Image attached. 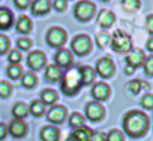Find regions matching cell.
<instances>
[{
  "instance_id": "cell-1",
  "label": "cell",
  "mask_w": 153,
  "mask_h": 141,
  "mask_svg": "<svg viewBox=\"0 0 153 141\" xmlns=\"http://www.w3.org/2000/svg\"><path fill=\"white\" fill-rule=\"evenodd\" d=\"M149 126V117L138 110H132L129 113H126V116L123 117V129L129 137L138 138L141 135L146 134Z\"/></svg>"
},
{
  "instance_id": "cell-2",
  "label": "cell",
  "mask_w": 153,
  "mask_h": 141,
  "mask_svg": "<svg viewBox=\"0 0 153 141\" xmlns=\"http://www.w3.org/2000/svg\"><path fill=\"white\" fill-rule=\"evenodd\" d=\"M82 86V82H80V74H79V68H70L64 77H62V82H61V89L65 95H74L79 92Z\"/></svg>"
},
{
  "instance_id": "cell-3",
  "label": "cell",
  "mask_w": 153,
  "mask_h": 141,
  "mask_svg": "<svg viewBox=\"0 0 153 141\" xmlns=\"http://www.w3.org/2000/svg\"><path fill=\"white\" fill-rule=\"evenodd\" d=\"M111 47H113V50L120 52V53L128 52L131 49V37L126 33H123L122 30H116L111 37Z\"/></svg>"
},
{
  "instance_id": "cell-4",
  "label": "cell",
  "mask_w": 153,
  "mask_h": 141,
  "mask_svg": "<svg viewBox=\"0 0 153 141\" xmlns=\"http://www.w3.org/2000/svg\"><path fill=\"white\" fill-rule=\"evenodd\" d=\"M94 13H95V4L88 0H82L74 6V16L79 21H88L92 18Z\"/></svg>"
},
{
  "instance_id": "cell-5",
  "label": "cell",
  "mask_w": 153,
  "mask_h": 141,
  "mask_svg": "<svg viewBox=\"0 0 153 141\" xmlns=\"http://www.w3.org/2000/svg\"><path fill=\"white\" fill-rule=\"evenodd\" d=\"M71 49L77 55H85L91 50V39L86 34H79L73 39L71 42Z\"/></svg>"
},
{
  "instance_id": "cell-6",
  "label": "cell",
  "mask_w": 153,
  "mask_h": 141,
  "mask_svg": "<svg viewBox=\"0 0 153 141\" xmlns=\"http://www.w3.org/2000/svg\"><path fill=\"white\" fill-rule=\"evenodd\" d=\"M65 39H67V34L59 27H52L51 30L48 31V34H46V42L53 47L62 46V43L65 42Z\"/></svg>"
},
{
  "instance_id": "cell-7",
  "label": "cell",
  "mask_w": 153,
  "mask_h": 141,
  "mask_svg": "<svg viewBox=\"0 0 153 141\" xmlns=\"http://www.w3.org/2000/svg\"><path fill=\"white\" fill-rule=\"evenodd\" d=\"M95 70H97V73L101 76V77H110L111 74H113V71H114V64H113V61L110 59V58H101L98 62H97V65H95Z\"/></svg>"
},
{
  "instance_id": "cell-8",
  "label": "cell",
  "mask_w": 153,
  "mask_h": 141,
  "mask_svg": "<svg viewBox=\"0 0 153 141\" xmlns=\"http://www.w3.org/2000/svg\"><path fill=\"white\" fill-rule=\"evenodd\" d=\"M45 62H46V56H45V53L40 52V50L31 52V53L28 55V58H27V64H28V67L33 68V70H40V68L45 65Z\"/></svg>"
},
{
  "instance_id": "cell-9",
  "label": "cell",
  "mask_w": 153,
  "mask_h": 141,
  "mask_svg": "<svg viewBox=\"0 0 153 141\" xmlns=\"http://www.w3.org/2000/svg\"><path fill=\"white\" fill-rule=\"evenodd\" d=\"M85 113H86V116H88L89 120H100L102 116H104V107H102L100 102L94 101V102H89L85 107Z\"/></svg>"
},
{
  "instance_id": "cell-10",
  "label": "cell",
  "mask_w": 153,
  "mask_h": 141,
  "mask_svg": "<svg viewBox=\"0 0 153 141\" xmlns=\"http://www.w3.org/2000/svg\"><path fill=\"white\" fill-rule=\"evenodd\" d=\"M7 132H9L12 137H15V138H21V137H24L25 132H27V125H25L22 120H19V119H13V120L9 123V126H7Z\"/></svg>"
},
{
  "instance_id": "cell-11",
  "label": "cell",
  "mask_w": 153,
  "mask_h": 141,
  "mask_svg": "<svg viewBox=\"0 0 153 141\" xmlns=\"http://www.w3.org/2000/svg\"><path fill=\"white\" fill-rule=\"evenodd\" d=\"M91 94H92L95 101H104V99H107L108 95H110V88H108L107 83L98 82V83H95V85L92 86Z\"/></svg>"
},
{
  "instance_id": "cell-12",
  "label": "cell",
  "mask_w": 153,
  "mask_h": 141,
  "mask_svg": "<svg viewBox=\"0 0 153 141\" xmlns=\"http://www.w3.org/2000/svg\"><path fill=\"white\" fill-rule=\"evenodd\" d=\"M65 116H67V110L62 105H55V107H52L51 110L48 111V120L52 122V123H61V122H64Z\"/></svg>"
},
{
  "instance_id": "cell-13",
  "label": "cell",
  "mask_w": 153,
  "mask_h": 141,
  "mask_svg": "<svg viewBox=\"0 0 153 141\" xmlns=\"http://www.w3.org/2000/svg\"><path fill=\"white\" fill-rule=\"evenodd\" d=\"M125 59H126V64H128V65H131L132 68H135V67L141 65L146 58H144V52H143V50L134 49V50H131V52L126 55Z\"/></svg>"
},
{
  "instance_id": "cell-14",
  "label": "cell",
  "mask_w": 153,
  "mask_h": 141,
  "mask_svg": "<svg viewBox=\"0 0 153 141\" xmlns=\"http://www.w3.org/2000/svg\"><path fill=\"white\" fill-rule=\"evenodd\" d=\"M55 62L56 65L61 68V67H68L71 64V52L68 49H58V52L55 53Z\"/></svg>"
},
{
  "instance_id": "cell-15",
  "label": "cell",
  "mask_w": 153,
  "mask_h": 141,
  "mask_svg": "<svg viewBox=\"0 0 153 141\" xmlns=\"http://www.w3.org/2000/svg\"><path fill=\"white\" fill-rule=\"evenodd\" d=\"M49 9H51L49 0H34V1L31 3V13H33V15L48 13Z\"/></svg>"
},
{
  "instance_id": "cell-16",
  "label": "cell",
  "mask_w": 153,
  "mask_h": 141,
  "mask_svg": "<svg viewBox=\"0 0 153 141\" xmlns=\"http://www.w3.org/2000/svg\"><path fill=\"white\" fill-rule=\"evenodd\" d=\"M79 74H80V82H82V85H91V83L94 82V79H95V71H94L91 67H88V65L80 67V68H79Z\"/></svg>"
},
{
  "instance_id": "cell-17",
  "label": "cell",
  "mask_w": 153,
  "mask_h": 141,
  "mask_svg": "<svg viewBox=\"0 0 153 141\" xmlns=\"http://www.w3.org/2000/svg\"><path fill=\"white\" fill-rule=\"evenodd\" d=\"M114 22V13L111 10H101L98 13V25L102 28H108L111 27Z\"/></svg>"
},
{
  "instance_id": "cell-18",
  "label": "cell",
  "mask_w": 153,
  "mask_h": 141,
  "mask_svg": "<svg viewBox=\"0 0 153 141\" xmlns=\"http://www.w3.org/2000/svg\"><path fill=\"white\" fill-rule=\"evenodd\" d=\"M59 131L55 126H45L40 131V140L42 141H58Z\"/></svg>"
},
{
  "instance_id": "cell-19",
  "label": "cell",
  "mask_w": 153,
  "mask_h": 141,
  "mask_svg": "<svg viewBox=\"0 0 153 141\" xmlns=\"http://www.w3.org/2000/svg\"><path fill=\"white\" fill-rule=\"evenodd\" d=\"M13 22L12 12L6 7H0V30H7Z\"/></svg>"
},
{
  "instance_id": "cell-20",
  "label": "cell",
  "mask_w": 153,
  "mask_h": 141,
  "mask_svg": "<svg viewBox=\"0 0 153 141\" xmlns=\"http://www.w3.org/2000/svg\"><path fill=\"white\" fill-rule=\"evenodd\" d=\"M61 76H62V73H61V68H59L58 65L51 64V65H48V67H46L45 77H46V80H48V82H56V80H59V79H61Z\"/></svg>"
},
{
  "instance_id": "cell-21",
  "label": "cell",
  "mask_w": 153,
  "mask_h": 141,
  "mask_svg": "<svg viewBox=\"0 0 153 141\" xmlns=\"http://www.w3.org/2000/svg\"><path fill=\"white\" fill-rule=\"evenodd\" d=\"M31 19L28 16H19V19L16 21V31L18 33H22V34H27L31 31Z\"/></svg>"
},
{
  "instance_id": "cell-22",
  "label": "cell",
  "mask_w": 153,
  "mask_h": 141,
  "mask_svg": "<svg viewBox=\"0 0 153 141\" xmlns=\"http://www.w3.org/2000/svg\"><path fill=\"white\" fill-rule=\"evenodd\" d=\"M74 141H89V137H91V131L85 126L82 128H77L73 131V134L70 135Z\"/></svg>"
},
{
  "instance_id": "cell-23",
  "label": "cell",
  "mask_w": 153,
  "mask_h": 141,
  "mask_svg": "<svg viewBox=\"0 0 153 141\" xmlns=\"http://www.w3.org/2000/svg\"><path fill=\"white\" fill-rule=\"evenodd\" d=\"M12 114L15 116V119L22 120V119L28 114V107H27L24 102H18V104L13 105V108H12Z\"/></svg>"
},
{
  "instance_id": "cell-24",
  "label": "cell",
  "mask_w": 153,
  "mask_h": 141,
  "mask_svg": "<svg viewBox=\"0 0 153 141\" xmlns=\"http://www.w3.org/2000/svg\"><path fill=\"white\" fill-rule=\"evenodd\" d=\"M21 83H22L24 88H33V86H36V83H37V77H36V74H33L31 71L24 73L22 77H21Z\"/></svg>"
},
{
  "instance_id": "cell-25",
  "label": "cell",
  "mask_w": 153,
  "mask_h": 141,
  "mask_svg": "<svg viewBox=\"0 0 153 141\" xmlns=\"http://www.w3.org/2000/svg\"><path fill=\"white\" fill-rule=\"evenodd\" d=\"M40 98H42L43 105H45V104H53V102L56 101V98H58V94H56L53 89H45V91H42Z\"/></svg>"
},
{
  "instance_id": "cell-26",
  "label": "cell",
  "mask_w": 153,
  "mask_h": 141,
  "mask_svg": "<svg viewBox=\"0 0 153 141\" xmlns=\"http://www.w3.org/2000/svg\"><path fill=\"white\" fill-rule=\"evenodd\" d=\"M83 123H85V119H83V116L79 114V113H73V114L68 117V125H70L71 128H74V129L82 128Z\"/></svg>"
},
{
  "instance_id": "cell-27",
  "label": "cell",
  "mask_w": 153,
  "mask_h": 141,
  "mask_svg": "<svg viewBox=\"0 0 153 141\" xmlns=\"http://www.w3.org/2000/svg\"><path fill=\"white\" fill-rule=\"evenodd\" d=\"M28 110L31 111V114H33V116L39 117V116H42V114H43V111H45V105H43V102H42V101L34 99V101L31 102V105H30V108H28Z\"/></svg>"
},
{
  "instance_id": "cell-28",
  "label": "cell",
  "mask_w": 153,
  "mask_h": 141,
  "mask_svg": "<svg viewBox=\"0 0 153 141\" xmlns=\"http://www.w3.org/2000/svg\"><path fill=\"white\" fill-rule=\"evenodd\" d=\"M21 74H22L21 65H18V64H10V65L7 67V76H9L10 79H18Z\"/></svg>"
},
{
  "instance_id": "cell-29",
  "label": "cell",
  "mask_w": 153,
  "mask_h": 141,
  "mask_svg": "<svg viewBox=\"0 0 153 141\" xmlns=\"http://www.w3.org/2000/svg\"><path fill=\"white\" fill-rule=\"evenodd\" d=\"M122 7L128 12H132L140 7V0H122Z\"/></svg>"
},
{
  "instance_id": "cell-30",
  "label": "cell",
  "mask_w": 153,
  "mask_h": 141,
  "mask_svg": "<svg viewBox=\"0 0 153 141\" xmlns=\"http://www.w3.org/2000/svg\"><path fill=\"white\" fill-rule=\"evenodd\" d=\"M105 141H123V134L117 129H113L105 135Z\"/></svg>"
},
{
  "instance_id": "cell-31",
  "label": "cell",
  "mask_w": 153,
  "mask_h": 141,
  "mask_svg": "<svg viewBox=\"0 0 153 141\" xmlns=\"http://www.w3.org/2000/svg\"><path fill=\"white\" fill-rule=\"evenodd\" d=\"M7 59H9V62H10V64H18V62H21L22 55H21V52H19V50L13 49V50H10V52H9Z\"/></svg>"
},
{
  "instance_id": "cell-32",
  "label": "cell",
  "mask_w": 153,
  "mask_h": 141,
  "mask_svg": "<svg viewBox=\"0 0 153 141\" xmlns=\"http://www.w3.org/2000/svg\"><path fill=\"white\" fill-rule=\"evenodd\" d=\"M126 86H128V89H129L132 94H138V92L141 91V88H143V82H141V80H131Z\"/></svg>"
},
{
  "instance_id": "cell-33",
  "label": "cell",
  "mask_w": 153,
  "mask_h": 141,
  "mask_svg": "<svg viewBox=\"0 0 153 141\" xmlns=\"http://www.w3.org/2000/svg\"><path fill=\"white\" fill-rule=\"evenodd\" d=\"M10 91H12V86L7 83V82H0V96L1 98H7L10 95Z\"/></svg>"
},
{
  "instance_id": "cell-34",
  "label": "cell",
  "mask_w": 153,
  "mask_h": 141,
  "mask_svg": "<svg viewBox=\"0 0 153 141\" xmlns=\"http://www.w3.org/2000/svg\"><path fill=\"white\" fill-rule=\"evenodd\" d=\"M97 43L100 47H104L107 46V43H110V36L107 33H100L97 34Z\"/></svg>"
},
{
  "instance_id": "cell-35",
  "label": "cell",
  "mask_w": 153,
  "mask_h": 141,
  "mask_svg": "<svg viewBox=\"0 0 153 141\" xmlns=\"http://www.w3.org/2000/svg\"><path fill=\"white\" fill-rule=\"evenodd\" d=\"M143 65H144V73L147 76H153V56H149L147 59H144Z\"/></svg>"
},
{
  "instance_id": "cell-36",
  "label": "cell",
  "mask_w": 153,
  "mask_h": 141,
  "mask_svg": "<svg viewBox=\"0 0 153 141\" xmlns=\"http://www.w3.org/2000/svg\"><path fill=\"white\" fill-rule=\"evenodd\" d=\"M141 105L144 108H153V95L152 94H146L143 98H141Z\"/></svg>"
},
{
  "instance_id": "cell-37",
  "label": "cell",
  "mask_w": 153,
  "mask_h": 141,
  "mask_svg": "<svg viewBox=\"0 0 153 141\" xmlns=\"http://www.w3.org/2000/svg\"><path fill=\"white\" fill-rule=\"evenodd\" d=\"M9 49V39L4 34H0V53H4Z\"/></svg>"
},
{
  "instance_id": "cell-38",
  "label": "cell",
  "mask_w": 153,
  "mask_h": 141,
  "mask_svg": "<svg viewBox=\"0 0 153 141\" xmlns=\"http://www.w3.org/2000/svg\"><path fill=\"white\" fill-rule=\"evenodd\" d=\"M89 141H105V134L102 131H94L91 132Z\"/></svg>"
},
{
  "instance_id": "cell-39",
  "label": "cell",
  "mask_w": 153,
  "mask_h": 141,
  "mask_svg": "<svg viewBox=\"0 0 153 141\" xmlns=\"http://www.w3.org/2000/svg\"><path fill=\"white\" fill-rule=\"evenodd\" d=\"M18 47L21 49V50H27V49H30V46H31V40H28V39H18Z\"/></svg>"
},
{
  "instance_id": "cell-40",
  "label": "cell",
  "mask_w": 153,
  "mask_h": 141,
  "mask_svg": "<svg viewBox=\"0 0 153 141\" xmlns=\"http://www.w3.org/2000/svg\"><path fill=\"white\" fill-rule=\"evenodd\" d=\"M53 7L59 12H62L67 7V0H53Z\"/></svg>"
},
{
  "instance_id": "cell-41",
  "label": "cell",
  "mask_w": 153,
  "mask_h": 141,
  "mask_svg": "<svg viewBox=\"0 0 153 141\" xmlns=\"http://www.w3.org/2000/svg\"><path fill=\"white\" fill-rule=\"evenodd\" d=\"M30 1H31V0H13L15 6L19 7V9H25V7H28Z\"/></svg>"
},
{
  "instance_id": "cell-42",
  "label": "cell",
  "mask_w": 153,
  "mask_h": 141,
  "mask_svg": "<svg viewBox=\"0 0 153 141\" xmlns=\"http://www.w3.org/2000/svg\"><path fill=\"white\" fill-rule=\"evenodd\" d=\"M146 28H147V31L153 34V15L150 16H147V21H146Z\"/></svg>"
},
{
  "instance_id": "cell-43",
  "label": "cell",
  "mask_w": 153,
  "mask_h": 141,
  "mask_svg": "<svg viewBox=\"0 0 153 141\" xmlns=\"http://www.w3.org/2000/svg\"><path fill=\"white\" fill-rule=\"evenodd\" d=\"M6 134H7V126L4 123H0V141L4 140Z\"/></svg>"
},
{
  "instance_id": "cell-44",
  "label": "cell",
  "mask_w": 153,
  "mask_h": 141,
  "mask_svg": "<svg viewBox=\"0 0 153 141\" xmlns=\"http://www.w3.org/2000/svg\"><path fill=\"white\" fill-rule=\"evenodd\" d=\"M146 47H147V49H149L150 52H153V37L147 40V45H146Z\"/></svg>"
},
{
  "instance_id": "cell-45",
  "label": "cell",
  "mask_w": 153,
  "mask_h": 141,
  "mask_svg": "<svg viewBox=\"0 0 153 141\" xmlns=\"http://www.w3.org/2000/svg\"><path fill=\"white\" fill-rule=\"evenodd\" d=\"M134 70H135V68H132L131 65H128V64H126V67H125V73H126V74H132V73H134Z\"/></svg>"
},
{
  "instance_id": "cell-46",
  "label": "cell",
  "mask_w": 153,
  "mask_h": 141,
  "mask_svg": "<svg viewBox=\"0 0 153 141\" xmlns=\"http://www.w3.org/2000/svg\"><path fill=\"white\" fill-rule=\"evenodd\" d=\"M65 141H74V140H73L71 137H68V138H67V140H65Z\"/></svg>"
},
{
  "instance_id": "cell-47",
  "label": "cell",
  "mask_w": 153,
  "mask_h": 141,
  "mask_svg": "<svg viewBox=\"0 0 153 141\" xmlns=\"http://www.w3.org/2000/svg\"><path fill=\"white\" fill-rule=\"evenodd\" d=\"M104 1H105V0H104Z\"/></svg>"
}]
</instances>
